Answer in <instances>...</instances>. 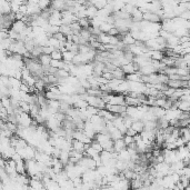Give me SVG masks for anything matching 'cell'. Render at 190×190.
<instances>
[{"label": "cell", "mask_w": 190, "mask_h": 190, "mask_svg": "<svg viewBox=\"0 0 190 190\" xmlns=\"http://www.w3.org/2000/svg\"><path fill=\"white\" fill-rule=\"evenodd\" d=\"M53 59H57V60H62V51L60 49H55L51 53Z\"/></svg>", "instance_id": "23"}, {"label": "cell", "mask_w": 190, "mask_h": 190, "mask_svg": "<svg viewBox=\"0 0 190 190\" xmlns=\"http://www.w3.org/2000/svg\"><path fill=\"white\" fill-rule=\"evenodd\" d=\"M17 171H18V174H26V172H27L26 163L23 159L19 160V161L17 163Z\"/></svg>", "instance_id": "17"}, {"label": "cell", "mask_w": 190, "mask_h": 190, "mask_svg": "<svg viewBox=\"0 0 190 190\" xmlns=\"http://www.w3.org/2000/svg\"><path fill=\"white\" fill-rule=\"evenodd\" d=\"M124 136L125 135L118 129V128H117L116 130H113V131L110 133V137H111V139H112L113 141L117 140V139H121V138H124Z\"/></svg>", "instance_id": "19"}, {"label": "cell", "mask_w": 190, "mask_h": 190, "mask_svg": "<svg viewBox=\"0 0 190 190\" xmlns=\"http://www.w3.org/2000/svg\"><path fill=\"white\" fill-rule=\"evenodd\" d=\"M59 159L61 160V163L63 165L66 166L67 163H69V160H70V152L69 151H65V150H61V154L59 156Z\"/></svg>", "instance_id": "15"}, {"label": "cell", "mask_w": 190, "mask_h": 190, "mask_svg": "<svg viewBox=\"0 0 190 190\" xmlns=\"http://www.w3.org/2000/svg\"><path fill=\"white\" fill-rule=\"evenodd\" d=\"M72 148H74V150H77V151L85 152V143H83L82 141L74 139V141H72Z\"/></svg>", "instance_id": "11"}, {"label": "cell", "mask_w": 190, "mask_h": 190, "mask_svg": "<svg viewBox=\"0 0 190 190\" xmlns=\"http://www.w3.org/2000/svg\"><path fill=\"white\" fill-rule=\"evenodd\" d=\"M118 159H121V160H125V161H129L131 160V156H130L129 151H128V149H124L121 151L119 152V156H118Z\"/></svg>", "instance_id": "16"}, {"label": "cell", "mask_w": 190, "mask_h": 190, "mask_svg": "<svg viewBox=\"0 0 190 190\" xmlns=\"http://www.w3.org/2000/svg\"><path fill=\"white\" fill-rule=\"evenodd\" d=\"M149 55L154 60H159L161 61L165 57V53L163 50H149Z\"/></svg>", "instance_id": "6"}, {"label": "cell", "mask_w": 190, "mask_h": 190, "mask_svg": "<svg viewBox=\"0 0 190 190\" xmlns=\"http://www.w3.org/2000/svg\"><path fill=\"white\" fill-rule=\"evenodd\" d=\"M27 27H28V23L26 21H23V20H16V21L12 23V27H11L10 29L17 31L18 33H21L22 31H25V29Z\"/></svg>", "instance_id": "3"}, {"label": "cell", "mask_w": 190, "mask_h": 190, "mask_svg": "<svg viewBox=\"0 0 190 190\" xmlns=\"http://www.w3.org/2000/svg\"><path fill=\"white\" fill-rule=\"evenodd\" d=\"M122 70L125 71L126 74H133V72H137L136 71V68H135V63L133 62H129V63H126L124 66H121Z\"/></svg>", "instance_id": "12"}, {"label": "cell", "mask_w": 190, "mask_h": 190, "mask_svg": "<svg viewBox=\"0 0 190 190\" xmlns=\"http://www.w3.org/2000/svg\"><path fill=\"white\" fill-rule=\"evenodd\" d=\"M79 36L82 37V38L85 39V40H87V41H90V38L92 37V33L89 30V28H82L81 31H80Z\"/></svg>", "instance_id": "14"}, {"label": "cell", "mask_w": 190, "mask_h": 190, "mask_svg": "<svg viewBox=\"0 0 190 190\" xmlns=\"http://www.w3.org/2000/svg\"><path fill=\"white\" fill-rule=\"evenodd\" d=\"M107 110H109L110 112L115 113V115H121L122 112L127 110V106L126 105H110V103H107V107H106Z\"/></svg>", "instance_id": "1"}, {"label": "cell", "mask_w": 190, "mask_h": 190, "mask_svg": "<svg viewBox=\"0 0 190 190\" xmlns=\"http://www.w3.org/2000/svg\"><path fill=\"white\" fill-rule=\"evenodd\" d=\"M112 27H115L113 25H111V23H109V22H107V21H102V23L100 25V30L102 31V32H106V33H108V31L110 30L111 28Z\"/></svg>", "instance_id": "20"}, {"label": "cell", "mask_w": 190, "mask_h": 190, "mask_svg": "<svg viewBox=\"0 0 190 190\" xmlns=\"http://www.w3.org/2000/svg\"><path fill=\"white\" fill-rule=\"evenodd\" d=\"M50 7H51L53 10L65 11V10H67V0H51Z\"/></svg>", "instance_id": "2"}, {"label": "cell", "mask_w": 190, "mask_h": 190, "mask_svg": "<svg viewBox=\"0 0 190 190\" xmlns=\"http://www.w3.org/2000/svg\"><path fill=\"white\" fill-rule=\"evenodd\" d=\"M124 140H125V142H126L127 147H128V146H130L131 143L135 142V137H133V136H129V135H125Z\"/></svg>", "instance_id": "24"}, {"label": "cell", "mask_w": 190, "mask_h": 190, "mask_svg": "<svg viewBox=\"0 0 190 190\" xmlns=\"http://www.w3.org/2000/svg\"><path fill=\"white\" fill-rule=\"evenodd\" d=\"M186 145H187V147H188V148H189V150H190V140L188 141V142L186 143Z\"/></svg>", "instance_id": "26"}, {"label": "cell", "mask_w": 190, "mask_h": 190, "mask_svg": "<svg viewBox=\"0 0 190 190\" xmlns=\"http://www.w3.org/2000/svg\"><path fill=\"white\" fill-rule=\"evenodd\" d=\"M77 53H74L71 50H66L62 53V60H65L66 62H71L72 59L74 58V56Z\"/></svg>", "instance_id": "10"}, {"label": "cell", "mask_w": 190, "mask_h": 190, "mask_svg": "<svg viewBox=\"0 0 190 190\" xmlns=\"http://www.w3.org/2000/svg\"><path fill=\"white\" fill-rule=\"evenodd\" d=\"M56 76H58L59 78H68L69 76H71L70 74V72L68 71V70H66V69H58L57 70V72H56Z\"/></svg>", "instance_id": "21"}, {"label": "cell", "mask_w": 190, "mask_h": 190, "mask_svg": "<svg viewBox=\"0 0 190 190\" xmlns=\"http://www.w3.org/2000/svg\"><path fill=\"white\" fill-rule=\"evenodd\" d=\"M131 128L135 130L137 133H141V132L145 130V121L141 120V119H136V120H133V122H132Z\"/></svg>", "instance_id": "4"}, {"label": "cell", "mask_w": 190, "mask_h": 190, "mask_svg": "<svg viewBox=\"0 0 190 190\" xmlns=\"http://www.w3.org/2000/svg\"><path fill=\"white\" fill-rule=\"evenodd\" d=\"M31 189H46L44 182L40 179H36V178H30V182H29Z\"/></svg>", "instance_id": "5"}, {"label": "cell", "mask_w": 190, "mask_h": 190, "mask_svg": "<svg viewBox=\"0 0 190 190\" xmlns=\"http://www.w3.org/2000/svg\"><path fill=\"white\" fill-rule=\"evenodd\" d=\"M112 74H113V77L117 78V79H126L127 74H125V71L122 70L121 67H118L117 69H115L112 71Z\"/></svg>", "instance_id": "13"}, {"label": "cell", "mask_w": 190, "mask_h": 190, "mask_svg": "<svg viewBox=\"0 0 190 190\" xmlns=\"http://www.w3.org/2000/svg\"><path fill=\"white\" fill-rule=\"evenodd\" d=\"M122 41H124V44H126V46H130V44H135L137 40L132 37V35L130 33V31H129V32H127V33H125L124 35Z\"/></svg>", "instance_id": "9"}, {"label": "cell", "mask_w": 190, "mask_h": 190, "mask_svg": "<svg viewBox=\"0 0 190 190\" xmlns=\"http://www.w3.org/2000/svg\"><path fill=\"white\" fill-rule=\"evenodd\" d=\"M126 135H129V136H133L135 137L136 135H137V132L135 131V130L132 129V128H128V130H127Z\"/></svg>", "instance_id": "25"}, {"label": "cell", "mask_w": 190, "mask_h": 190, "mask_svg": "<svg viewBox=\"0 0 190 190\" xmlns=\"http://www.w3.org/2000/svg\"><path fill=\"white\" fill-rule=\"evenodd\" d=\"M19 107L22 109V111H25V112H30V103L28 101H25V100H21L19 103Z\"/></svg>", "instance_id": "22"}, {"label": "cell", "mask_w": 190, "mask_h": 190, "mask_svg": "<svg viewBox=\"0 0 190 190\" xmlns=\"http://www.w3.org/2000/svg\"><path fill=\"white\" fill-rule=\"evenodd\" d=\"M113 148H115V151H117V152H120L121 150L126 149L127 148V145H126V142H125L124 138L115 140V146H113Z\"/></svg>", "instance_id": "8"}, {"label": "cell", "mask_w": 190, "mask_h": 190, "mask_svg": "<svg viewBox=\"0 0 190 190\" xmlns=\"http://www.w3.org/2000/svg\"><path fill=\"white\" fill-rule=\"evenodd\" d=\"M39 61L44 67H49L51 65V60H53V57L51 55H46V53H42L40 57H39Z\"/></svg>", "instance_id": "7"}, {"label": "cell", "mask_w": 190, "mask_h": 190, "mask_svg": "<svg viewBox=\"0 0 190 190\" xmlns=\"http://www.w3.org/2000/svg\"><path fill=\"white\" fill-rule=\"evenodd\" d=\"M60 32H62L66 37L70 36V35H74L71 28H70V26L69 25H61L60 26Z\"/></svg>", "instance_id": "18"}]
</instances>
